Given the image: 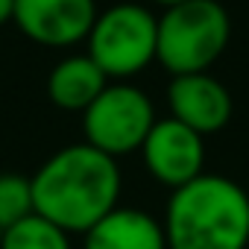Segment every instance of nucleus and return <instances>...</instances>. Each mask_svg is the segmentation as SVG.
Masks as SVG:
<instances>
[{
  "label": "nucleus",
  "instance_id": "nucleus-5",
  "mask_svg": "<svg viewBox=\"0 0 249 249\" xmlns=\"http://www.w3.org/2000/svg\"><path fill=\"white\" fill-rule=\"evenodd\" d=\"M153 123L156 106L138 85L108 82L103 94L82 111V135L85 144L111 159H120L141 150Z\"/></svg>",
  "mask_w": 249,
  "mask_h": 249
},
{
  "label": "nucleus",
  "instance_id": "nucleus-10",
  "mask_svg": "<svg viewBox=\"0 0 249 249\" xmlns=\"http://www.w3.org/2000/svg\"><path fill=\"white\" fill-rule=\"evenodd\" d=\"M108 85V76L88 53L65 56L47 76V94L62 111H85Z\"/></svg>",
  "mask_w": 249,
  "mask_h": 249
},
{
  "label": "nucleus",
  "instance_id": "nucleus-9",
  "mask_svg": "<svg viewBox=\"0 0 249 249\" xmlns=\"http://www.w3.org/2000/svg\"><path fill=\"white\" fill-rule=\"evenodd\" d=\"M82 237V249H167L164 226L150 211L129 205H114Z\"/></svg>",
  "mask_w": 249,
  "mask_h": 249
},
{
  "label": "nucleus",
  "instance_id": "nucleus-11",
  "mask_svg": "<svg viewBox=\"0 0 249 249\" xmlns=\"http://www.w3.org/2000/svg\"><path fill=\"white\" fill-rule=\"evenodd\" d=\"M0 249H71V234L41 214H30L3 231Z\"/></svg>",
  "mask_w": 249,
  "mask_h": 249
},
{
  "label": "nucleus",
  "instance_id": "nucleus-2",
  "mask_svg": "<svg viewBox=\"0 0 249 249\" xmlns=\"http://www.w3.org/2000/svg\"><path fill=\"white\" fill-rule=\"evenodd\" d=\"M167 249H249V194L220 173H202L170 194Z\"/></svg>",
  "mask_w": 249,
  "mask_h": 249
},
{
  "label": "nucleus",
  "instance_id": "nucleus-7",
  "mask_svg": "<svg viewBox=\"0 0 249 249\" xmlns=\"http://www.w3.org/2000/svg\"><path fill=\"white\" fill-rule=\"evenodd\" d=\"M97 15V0H15L12 24L41 47L68 50L88 38Z\"/></svg>",
  "mask_w": 249,
  "mask_h": 249
},
{
  "label": "nucleus",
  "instance_id": "nucleus-8",
  "mask_svg": "<svg viewBox=\"0 0 249 249\" xmlns=\"http://www.w3.org/2000/svg\"><path fill=\"white\" fill-rule=\"evenodd\" d=\"M167 106H170V117L182 120L185 126H191L202 138L220 132L234 111L229 88L208 71L173 76L167 88Z\"/></svg>",
  "mask_w": 249,
  "mask_h": 249
},
{
  "label": "nucleus",
  "instance_id": "nucleus-15",
  "mask_svg": "<svg viewBox=\"0 0 249 249\" xmlns=\"http://www.w3.org/2000/svg\"><path fill=\"white\" fill-rule=\"evenodd\" d=\"M3 231H6V229H3V226H0V243H3Z\"/></svg>",
  "mask_w": 249,
  "mask_h": 249
},
{
  "label": "nucleus",
  "instance_id": "nucleus-12",
  "mask_svg": "<svg viewBox=\"0 0 249 249\" xmlns=\"http://www.w3.org/2000/svg\"><path fill=\"white\" fill-rule=\"evenodd\" d=\"M33 211V179L21 173H0V226L6 229Z\"/></svg>",
  "mask_w": 249,
  "mask_h": 249
},
{
  "label": "nucleus",
  "instance_id": "nucleus-1",
  "mask_svg": "<svg viewBox=\"0 0 249 249\" xmlns=\"http://www.w3.org/2000/svg\"><path fill=\"white\" fill-rule=\"evenodd\" d=\"M30 179L36 214L68 234H85L103 214L120 205L123 173L117 159L85 141L53 153Z\"/></svg>",
  "mask_w": 249,
  "mask_h": 249
},
{
  "label": "nucleus",
  "instance_id": "nucleus-14",
  "mask_svg": "<svg viewBox=\"0 0 249 249\" xmlns=\"http://www.w3.org/2000/svg\"><path fill=\"white\" fill-rule=\"evenodd\" d=\"M150 3H159V6H176V3H185V0H150Z\"/></svg>",
  "mask_w": 249,
  "mask_h": 249
},
{
  "label": "nucleus",
  "instance_id": "nucleus-6",
  "mask_svg": "<svg viewBox=\"0 0 249 249\" xmlns=\"http://www.w3.org/2000/svg\"><path fill=\"white\" fill-rule=\"evenodd\" d=\"M138 153H141L150 176L170 191H176L205 173L202 170V164H205L202 135L194 132L191 126H185L176 117L156 120Z\"/></svg>",
  "mask_w": 249,
  "mask_h": 249
},
{
  "label": "nucleus",
  "instance_id": "nucleus-3",
  "mask_svg": "<svg viewBox=\"0 0 249 249\" xmlns=\"http://www.w3.org/2000/svg\"><path fill=\"white\" fill-rule=\"evenodd\" d=\"M231 38V18L217 0H185L159 18L156 62L173 76L208 71Z\"/></svg>",
  "mask_w": 249,
  "mask_h": 249
},
{
  "label": "nucleus",
  "instance_id": "nucleus-4",
  "mask_svg": "<svg viewBox=\"0 0 249 249\" xmlns=\"http://www.w3.org/2000/svg\"><path fill=\"white\" fill-rule=\"evenodd\" d=\"M85 44L100 71L123 82L156 62L159 18L141 3H114L97 15Z\"/></svg>",
  "mask_w": 249,
  "mask_h": 249
},
{
  "label": "nucleus",
  "instance_id": "nucleus-13",
  "mask_svg": "<svg viewBox=\"0 0 249 249\" xmlns=\"http://www.w3.org/2000/svg\"><path fill=\"white\" fill-rule=\"evenodd\" d=\"M15 15V0H0V27L9 24Z\"/></svg>",
  "mask_w": 249,
  "mask_h": 249
}]
</instances>
